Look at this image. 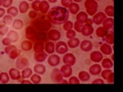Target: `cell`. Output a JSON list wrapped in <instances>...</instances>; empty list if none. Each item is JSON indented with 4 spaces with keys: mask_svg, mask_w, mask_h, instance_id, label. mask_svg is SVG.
<instances>
[{
    "mask_svg": "<svg viewBox=\"0 0 123 92\" xmlns=\"http://www.w3.org/2000/svg\"><path fill=\"white\" fill-rule=\"evenodd\" d=\"M103 40L105 41V43L112 45L113 43H114V34H113V32H111V33L108 32V34H106V35L103 38Z\"/></svg>",
    "mask_w": 123,
    "mask_h": 92,
    "instance_id": "39",
    "label": "cell"
},
{
    "mask_svg": "<svg viewBox=\"0 0 123 92\" xmlns=\"http://www.w3.org/2000/svg\"><path fill=\"white\" fill-rule=\"evenodd\" d=\"M111 59L113 61V59H114V55H113V54H111Z\"/></svg>",
    "mask_w": 123,
    "mask_h": 92,
    "instance_id": "60",
    "label": "cell"
},
{
    "mask_svg": "<svg viewBox=\"0 0 123 92\" xmlns=\"http://www.w3.org/2000/svg\"><path fill=\"white\" fill-rule=\"evenodd\" d=\"M69 18V12L66 8L55 6L50 9L48 12L47 18L54 25H62Z\"/></svg>",
    "mask_w": 123,
    "mask_h": 92,
    "instance_id": "1",
    "label": "cell"
},
{
    "mask_svg": "<svg viewBox=\"0 0 123 92\" xmlns=\"http://www.w3.org/2000/svg\"><path fill=\"white\" fill-rule=\"evenodd\" d=\"M37 33V30L33 28L32 25H29L25 29V37L28 40H30L33 42L36 41V35Z\"/></svg>",
    "mask_w": 123,
    "mask_h": 92,
    "instance_id": "7",
    "label": "cell"
},
{
    "mask_svg": "<svg viewBox=\"0 0 123 92\" xmlns=\"http://www.w3.org/2000/svg\"><path fill=\"white\" fill-rule=\"evenodd\" d=\"M100 52H102V55H110L113 52V48L111 47V45L107 44V43H103L101 46H100Z\"/></svg>",
    "mask_w": 123,
    "mask_h": 92,
    "instance_id": "19",
    "label": "cell"
},
{
    "mask_svg": "<svg viewBox=\"0 0 123 92\" xmlns=\"http://www.w3.org/2000/svg\"><path fill=\"white\" fill-rule=\"evenodd\" d=\"M6 12L8 15H10L12 17H15L18 14V8L15 6H10L9 8L7 9Z\"/></svg>",
    "mask_w": 123,
    "mask_h": 92,
    "instance_id": "40",
    "label": "cell"
},
{
    "mask_svg": "<svg viewBox=\"0 0 123 92\" xmlns=\"http://www.w3.org/2000/svg\"><path fill=\"white\" fill-rule=\"evenodd\" d=\"M0 83H1V81H0Z\"/></svg>",
    "mask_w": 123,
    "mask_h": 92,
    "instance_id": "64",
    "label": "cell"
},
{
    "mask_svg": "<svg viewBox=\"0 0 123 92\" xmlns=\"http://www.w3.org/2000/svg\"><path fill=\"white\" fill-rule=\"evenodd\" d=\"M33 47V41L30 40H24L21 43V48L25 52H29Z\"/></svg>",
    "mask_w": 123,
    "mask_h": 92,
    "instance_id": "27",
    "label": "cell"
},
{
    "mask_svg": "<svg viewBox=\"0 0 123 92\" xmlns=\"http://www.w3.org/2000/svg\"><path fill=\"white\" fill-rule=\"evenodd\" d=\"M92 20L88 19L87 22L83 24L82 29V32H81V33L82 34V35L89 36V35H91V34H93V32H95V30H94L93 26H92Z\"/></svg>",
    "mask_w": 123,
    "mask_h": 92,
    "instance_id": "5",
    "label": "cell"
},
{
    "mask_svg": "<svg viewBox=\"0 0 123 92\" xmlns=\"http://www.w3.org/2000/svg\"><path fill=\"white\" fill-rule=\"evenodd\" d=\"M102 26L107 30H110L113 29L114 26V19L111 17H106L102 22Z\"/></svg>",
    "mask_w": 123,
    "mask_h": 92,
    "instance_id": "24",
    "label": "cell"
},
{
    "mask_svg": "<svg viewBox=\"0 0 123 92\" xmlns=\"http://www.w3.org/2000/svg\"><path fill=\"white\" fill-rule=\"evenodd\" d=\"M32 75V70L30 68L26 67L25 68L22 69V71L21 72V75L22 78H29L31 77V75Z\"/></svg>",
    "mask_w": 123,
    "mask_h": 92,
    "instance_id": "38",
    "label": "cell"
},
{
    "mask_svg": "<svg viewBox=\"0 0 123 92\" xmlns=\"http://www.w3.org/2000/svg\"><path fill=\"white\" fill-rule=\"evenodd\" d=\"M44 51L47 53L48 55H51V54H53L55 52V43H54V41H48L45 42Z\"/></svg>",
    "mask_w": 123,
    "mask_h": 92,
    "instance_id": "22",
    "label": "cell"
},
{
    "mask_svg": "<svg viewBox=\"0 0 123 92\" xmlns=\"http://www.w3.org/2000/svg\"><path fill=\"white\" fill-rule=\"evenodd\" d=\"M47 1L49 2V3H55L58 0H47Z\"/></svg>",
    "mask_w": 123,
    "mask_h": 92,
    "instance_id": "58",
    "label": "cell"
},
{
    "mask_svg": "<svg viewBox=\"0 0 123 92\" xmlns=\"http://www.w3.org/2000/svg\"><path fill=\"white\" fill-rule=\"evenodd\" d=\"M29 9V4L26 1H22L18 5V12L22 14H25Z\"/></svg>",
    "mask_w": 123,
    "mask_h": 92,
    "instance_id": "33",
    "label": "cell"
},
{
    "mask_svg": "<svg viewBox=\"0 0 123 92\" xmlns=\"http://www.w3.org/2000/svg\"><path fill=\"white\" fill-rule=\"evenodd\" d=\"M31 81L34 84H39L42 81V78L38 74H32L31 75Z\"/></svg>",
    "mask_w": 123,
    "mask_h": 92,
    "instance_id": "43",
    "label": "cell"
},
{
    "mask_svg": "<svg viewBox=\"0 0 123 92\" xmlns=\"http://www.w3.org/2000/svg\"><path fill=\"white\" fill-rule=\"evenodd\" d=\"M10 77L9 73L7 72H1L0 73V81L2 84H6L9 81Z\"/></svg>",
    "mask_w": 123,
    "mask_h": 92,
    "instance_id": "41",
    "label": "cell"
},
{
    "mask_svg": "<svg viewBox=\"0 0 123 92\" xmlns=\"http://www.w3.org/2000/svg\"><path fill=\"white\" fill-rule=\"evenodd\" d=\"M72 2V0H61V5L62 7L68 9L69 5Z\"/></svg>",
    "mask_w": 123,
    "mask_h": 92,
    "instance_id": "53",
    "label": "cell"
},
{
    "mask_svg": "<svg viewBox=\"0 0 123 92\" xmlns=\"http://www.w3.org/2000/svg\"><path fill=\"white\" fill-rule=\"evenodd\" d=\"M34 71L38 75H44L46 71V67L42 63H37L34 65Z\"/></svg>",
    "mask_w": 123,
    "mask_h": 92,
    "instance_id": "26",
    "label": "cell"
},
{
    "mask_svg": "<svg viewBox=\"0 0 123 92\" xmlns=\"http://www.w3.org/2000/svg\"><path fill=\"white\" fill-rule=\"evenodd\" d=\"M79 45H80V49L85 52H90L93 48V44L89 40H83L82 41L80 42Z\"/></svg>",
    "mask_w": 123,
    "mask_h": 92,
    "instance_id": "15",
    "label": "cell"
},
{
    "mask_svg": "<svg viewBox=\"0 0 123 92\" xmlns=\"http://www.w3.org/2000/svg\"><path fill=\"white\" fill-rule=\"evenodd\" d=\"M12 24V28L15 30H20L23 28V27H24V22H23L22 20L18 19V18L13 20Z\"/></svg>",
    "mask_w": 123,
    "mask_h": 92,
    "instance_id": "37",
    "label": "cell"
},
{
    "mask_svg": "<svg viewBox=\"0 0 123 92\" xmlns=\"http://www.w3.org/2000/svg\"><path fill=\"white\" fill-rule=\"evenodd\" d=\"M33 50L35 52H42L44 51V48H45V43L43 41H36L33 43Z\"/></svg>",
    "mask_w": 123,
    "mask_h": 92,
    "instance_id": "34",
    "label": "cell"
},
{
    "mask_svg": "<svg viewBox=\"0 0 123 92\" xmlns=\"http://www.w3.org/2000/svg\"><path fill=\"white\" fill-rule=\"evenodd\" d=\"M102 68H104L105 69H111V68H113V61L111 58H103L102 60Z\"/></svg>",
    "mask_w": 123,
    "mask_h": 92,
    "instance_id": "29",
    "label": "cell"
},
{
    "mask_svg": "<svg viewBox=\"0 0 123 92\" xmlns=\"http://www.w3.org/2000/svg\"><path fill=\"white\" fill-rule=\"evenodd\" d=\"M82 25H83V24H81V23H79V22H78L76 21L74 23L73 28H74V30L75 31V32L81 33V32H82Z\"/></svg>",
    "mask_w": 123,
    "mask_h": 92,
    "instance_id": "48",
    "label": "cell"
},
{
    "mask_svg": "<svg viewBox=\"0 0 123 92\" xmlns=\"http://www.w3.org/2000/svg\"><path fill=\"white\" fill-rule=\"evenodd\" d=\"M51 78L53 82L55 83H61L63 80V76L59 68H54L51 73Z\"/></svg>",
    "mask_w": 123,
    "mask_h": 92,
    "instance_id": "12",
    "label": "cell"
},
{
    "mask_svg": "<svg viewBox=\"0 0 123 92\" xmlns=\"http://www.w3.org/2000/svg\"><path fill=\"white\" fill-rule=\"evenodd\" d=\"M79 9L80 7L79 6V4L74 2H72L68 7V10L69 12V13H71L72 15H76L78 12H79Z\"/></svg>",
    "mask_w": 123,
    "mask_h": 92,
    "instance_id": "30",
    "label": "cell"
},
{
    "mask_svg": "<svg viewBox=\"0 0 123 92\" xmlns=\"http://www.w3.org/2000/svg\"><path fill=\"white\" fill-rule=\"evenodd\" d=\"M62 61L65 64H68V65H70V66H73L76 62V58L72 53L66 52L65 54H64Z\"/></svg>",
    "mask_w": 123,
    "mask_h": 92,
    "instance_id": "10",
    "label": "cell"
},
{
    "mask_svg": "<svg viewBox=\"0 0 123 92\" xmlns=\"http://www.w3.org/2000/svg\"><path fill=\"white\" fill-rule=\"evenodd\" d=\"M27 1H29V2H33L34 0H27Z\"/></svg>",
    "mask_w": 123,
    "mask_h": 92,
    "instance_id": "62",
    "label": "cell"
},
{
    "mask_svg": "<svg viewBox=\"0 0 123 92\" xmlns=\"http://www.w3.org/2000/svg\"><path fill=\"white\" fill-rule=\"evenodd\" d=\"M82 0H72V2H76V3H78V2H82Z\"/></svg>",
    "mask_w": 123,
    "mask_h": 92,
    "instance_id": "59",
    "label": "cell"
},
{
    "mask_svg": "<svg viewBox=\"0 0 123 92\" xmlns=\"http://www.w3.org/2000/svg\"><path fill=\"white\" fill-rule=\"evenodd\" d=\"M13 17L12 16L10 15H4L3 16V19H2V22L3 23L5 24L6 25H11L12 23L13 22Z\"/></svg>",
    "mask_w": 123,
    "mask_h": 92,
    "instance_id": "44",
    "label": "cell"
},
{
    "mask_svg": "<svg viewBox=\"0 0 123 92\" xmlns=\"http://www.w3.org/2000/svg\"><path fill=\"white\" fill-rule=\"evenodd\" d=\"M90 59L95 63H99L103 59V55L101 52L93 51L90 54Z\"/></svg>",
    "mask_w": 123,
    "mask_h": 92,
    "instance_id": "18",
    "label": "cell"
},
{
    "mask_svg": "<svg viewBox=\"0 0 123 92\" xmlns=\"http://www.w3.org/2000/svg\"><path fill=\"white\" fill-rule=\"evenodd\" d=\"M15 65H16V68L18 70H22L23 68L28 67L29 60L27 59L26 58L18 57L16 60V62H15Z\"/></svg>",
    "mask_w": 123,
    "mask_h": 92,
    "instance_id": "16",
    "label": "cell"
},
{
    "mask_svg": "<svg viewBox=\"0 0 123 92\" xmlns=\"http://www.w3.org/2000/svg\"><path fill=\"white\" fill-rule=\"evenodd\" d=\"M13 3V0H2V6H3V8H9L10 6H12Z\"/></svg>",
    "mask_w": 123,
    "mask_h": 92,
    "instance_id": "50",
    "label": "cell"
},
{
    "mask_svg": "<svg viewBox=\"0 0 123 92\" xmlns=\"http://www.w3.org/2000/svg\"><path fill=\"white\" fill-rule=\"evenodd\" d=\"M47 58H48V54L45 51L35 52L34 59L38 63H42L43 61H45L46 59H47Z\"/></svg>",
    "mask_w": 123,
    "mask_h": 92,
    "instance_id": "17",
    "label": "cell"
},
{
    "mask_svg": "<svg viewBox=\"0 0 123 92\" xmlns=\"http://www.w3.org/2000/svg\"><path fill=\"white\" fill-rule=\"evenodd\" d=\"M6 11L5 9V8H1L0 7V18H2L4 15H6Z\"/></svg>",
    "mask_w": 123,
    "mask_h": 92,
    "instance_id": "56",
    "label": "cell"
},
{
    "mask_svg": "<svg viewBox=\"0 0 123 92\" xmlns=\"http://www.w3.org/2000/svg\"><path fill=\"white\" fill-rule=\"evenodd\" d=\"M95 1H97V2H99V1H102V0H95Z\"/></svg>",
    "mask_w": 123,
    "mask_h": 92,
    "instance_id": "63",
    "label": "cell"
},
{
    "mask_svg": "<svg viewBox=\"0 0 123 92\" xmlns=\"http://www.w3.org/2000/svg\"><path fill=\"white\" fill-rule=\"evenodd\" d=\"M2 43L4 46H9V45H11L12 43H13L12 41V40L10 39V38L9 37H6V38H4L2 41Z\"/></svg>",
    "mask_w": 123,
    "mask_h": 92,
    "instance_id": "51",
    "label": "cell"
},
{
    "mask_svg": "<svg viewBox=\"0 0 123 92\" xmlns=\"http://www.w3.org/2000/svg\"><path fill=\"white\" fill-rule=\"evenodd\" d=\"M50 9V5L49 2L46 0H42L40 2V6H39V12L41 14L45 15L48 13L49 10Z\"/></svg>",
    "mask_w": 123,
    "mask_h": 92,
    "instance_id": "23",
    "label": "cell"
},
{
    "mask_svg": "<svg viewBox=\"0 0 123 92\" xmlns=\"http://www.w3.org/2000/svg\"><path fill=\"white\" fill-rule=\"evenodd\" d=\"M7 37H9L12 42H15L19 39V34L17 31L15 30L9 31V32L7 33Z\"/></svg>",
    "mask_w": 123,
    "mask_h": 92,
    "instance_id": "36",
    "label": "cell"
},
{
    "mask_svg": "<svg viewBox=\"0 0 123 92\" xmlns=\"http://www.w3.org/2000/svg\"><path fill=\"white\" fill-rule=\"evenodd\" d=\"M80 80L79 79L78 77H75V76H73L71 77L68 80V83L69 84H79Z\"/></svg>",
    "mask_w": 123,
    "mask_h": 92,
    "instance_id": "52",
    "label": "cell"
},
{
    "mask_svg": "<svg viewBox=\"0 0 123 92\" xmlns=\"http://www.w3.org/2000/svg\"><path fill=\"white\" fill-rule=\"evenodd\" d=\"M105 13L106 15V16H109V17H111L113 18L114 16V7L113 6H107L105 8Z\"/></svg>",
    "mask_w": 123,
    "mask_h": 92,
    "instance_id": "42",
    "label": "cell"
},
{
    "mask_svg": "<svg viewBox=\"0 0 123 92\" xmlns=\"http://www.w3.org/2000/svg\"><path fill=\"white\" fill-rule=\"evenodd\" d=\"M84 6L86 9V12L88 14V15H90V16H93L98 12V4L95 0H86L84 3Z\"/></svg>",
    "mask_w": 123,
    "mask_h": 92,
    "instance_id": "3",
    "label": "cell"
},
{
    "mask_svg": "<svg viewBox=\"0 0 123 92\" xmlns=\"http://www.w3.org/2000/svg\"><path fill=\"white\" fill-rule=\"evenodd\" d=\"M88 15L86 12H80L76 14V21L81 23V24H84L88 20Z\"/></svg>",
    "mask_w": 123,
    "mask_h": 92,
    "instance_id": "25",
    "label": "cell"
},
{
    "mask_svg": "<svg viewBox=\"0 0 123 92\" xmlns=\"http://www.w3.org/2000/svg\"><path fill=\"white\" fill-rule=\"evenodd\" d=\"M60 71L62 75L63 78H68L69 77H71V75H72V66L68 64H64L60 68Z\"/></svg>",
    "mask_w": 123,
    "mask_h": 92,
    "instance_id": "14",
    "label": "cell"
},
{
    "mask_svg": "<svg viewBox=\"0 0 123 92\" xmlns=\"http://www.w3.org/2000/svg\"><path fill=\"white\" fill-rule=\"evenodd\" d=\"M40 0H34L32 2L31 7H32V10L36 11V12H39V6H40Z\"/></svg>",
    "mask_w": 123,
    "mask_h": 92,
    "instance_id": "46",
    "label": "cell"
},
{
    "mask_svg": "<svg viewBox=\"0 0 123 92\" xmlns=\"http://www.w3.org/2000/svg\"><path fill=\"white\" fill-rule=\"evenodd\" d=\"M90 77L91 76H90L89 72H88L86 71H81L79 72V75H78V78L79 80L83 82L88 81V80L90 79Z\"/></svg>",
    "mask_w": 123,
    "mask_h": 92,
    "instance_id": "31",
    "label": "cell"
},
{
    "mask_svg": "<svg viewBox=\"0 0 123 92\" xmlns=\"http://www.w3.org/2000/svg\"><path fill=\"white\" fill-rule=\"evenodd\" d=\"M73 25H74V23L72 21H68L67 20L66 22H65L62 24V28L65 31H68L73 29Z\"/></svg>",
    "mask_w": 123,
    "mask_h": 92,
    "instance_id": "45",
    "label": "cell"
},
{
    "mask_svg": "<svg viewBox=\"0 0 123 92\" xmlns=\"http://www.w3.org/2000/svg\"><path fill=\"white\" fill-rule=\"evenodd\" d=\"M75 35H76V32L73 29L66 31V38H68V39H69V38L75 37Z\"/></svg>",
    "mask_w": 123,
    "mask_h": 92,
    "instance_id": "49",
    "label": "cell"
},
{
    "mask_svg": "<svg viewBox=\"0 0 123 92\" xmlns=\"http://www.w3.org/2000/svg\"><path fill=\"white\" fill-rule=\"evenodd\" d=\"M55 50L59 55H64L68 51V47L66 42L63 41H58L55 45Z\"/></svg>",
    "mask_w": 123,
    "mask_h": 92,
    "instance_id": "6",
    "label": "cell"
},
{
    "mask_svg": "<svg viewBox=\"0 0 123 92\" xmlns=\"http://www.w3.org/2000/svg\"><path fill=\"white\" fill-rule=\"evenodd\" d=\"M79 45H80V40L78 38H75V37L69 38L67 42L68 47L70 48H75L78 47V46H79Z\"/></svg>",
    "mask_w": 123,
    "mask_h": 92,
    "instance_id": "28",
    "label": "cell"
},
{
    "mask_svg": "<svg viewBox=\"0 0 123 92\" xmlns=\"http://www.w3.org/2000/svg\"><path fill=\"white\" fill-rule=\"evenodd\" d=\"M109 32V30L105 29L103 26H98L95 30V34L98 38H103Z\"/></svg>",
    "mask_w": 123,
    "mask_h": 92,
    "instance_id": "32",
    "label": "cell"
},
{
    "mask_svg": "<svg viewBox=\"0 0 123 92\" xmlns=\"http://www.w3.org/2000/svg\"><path fill=\"white\" fill-rule=\"evenodd\" d=\"M9 75L11 79L15 80H21L22 75H21V72L19 71V70L18 68H12L9 69Z\"/></svg>",
    "mask_w": 123,
    "mask_h": 92,
    "instance_id": "20",
    "label": "cell"
},
{
    "mask_svg": "<svg viewBox=\"0 0 123 92\" xmlns=\"http://www.w3.org/2000/svg\"><path fill=\"white\" fill-rule=\"evenodd\" d=\"M37 12L36 11H34V10H31L29 11V17L30 18H32V19H34V18H36L37 17Z\"/></svg>",
    "mask_w": 123,
    "mask_h": 92,
    "instance_id": "54",
    "label": "cell"
},
{
    "mask_svg": "<svg viewBox=\"0 0 123 92\" xmlns=\"http://www.w3.org/2000/svg\"><path fill=\"white\" fill-rule=\"evenodd\" d=\"M106 15L103 12H97L93 16H92V22L95 25H101L104 19L106 18Z\"/></svg>",
    "mask_w": 123,
    "mask_h": 92,
    "instance_id": "13",
    "label": "cell"
},
{
    "mask_svg": "<svg viewBox=\"0 0 123 92\" xmlns=\"http://www.w3.org/2000/svg\"><path fill=\"white\" fill-rule=\"evenodd\" d=\"M5 52L7 54L11 59H17L21 54V51L17 48L15 45H11L9 46H6L5 48Z\"/></svg>",
    "mask_w": 123,
    "mask_h": 92,
    "instance_id": "4",
    "label": "cell"
},
{
    "mask_svg": "<svg viewBox=\"0 0 123 92\" xmlns=\"http://www.w3.org/2000/svg\"><path fill=\"white\" fill-rule=\"evenodd\" d=\"M100 75L102 76V78L103 80H107L109 83H113L114 82V74L111 69H105L102 70Z\"/></svg>",
    "mask_w": 123,
    "mask_h": 92,
    "instance_id": "8",
    "label": "cell"
},
{
    "mask_svg": "<svg viewBox=\"0 0 123 92\" xmlns=\"http://www.w3.org/2000/svg\"><path fill=\"white\" fill-rule=\"evenodd\" d=\"M47 39V33L44 31H37L36 35V41H45Z\"/></svg>",
    "mask_w": 123,
    "mask_h": 92,
    "instance_id": "35",
    "label": "cell"
},
{
    "mask_svg": "<svg viewBox=\"0 0 123 92\" xmlns=\"http://www.w3.org/2000/svg\"><path fill=\"white\" fill-rule=\"evenodd\" d=\"M92 84H104V80L102 78H96L94 80H92Z\"/></svg>",
    "mask_w": 123,
    "mask_h": 92,
    "instance_id": "55",
    "label": "cell"
},
{
    "mask_svg": "<svg viewBox=\"0 0 123 92\" xmlns=\"http://www.w3.org/2000/svg\"><path fill=\"white\" fill-rule=\"evenodd\" d=\"M20 82H21V84H32V81H31V80H22Z\"/></svg>",
    "mask_w": 123,
    "mask_h": 92,
    "instance_id": "57",
    "label": "cell"
},
{
    "mask_svg": "<svg viewBox=\"0 0 123 92\" xmlns=\"http://www.w3.org/2000/svg\"><path fill=\"white\" fill-rule=\"evenodd\" d=\"M31 25L36 29L37 31H44L48 32L52 28V22L45 16V15L41 14V15L34 18L31 22Z\"/></svg>",
    "mask_w": 123,
    "mask_h": 92,
    "instance_id": "2",
    "label": "cell"
},
{
    "mask_svg": "<svg viewBox=\"0 0 123 92\" xmlns=\"http://www.w3.org/2000/svg\"><path fill=\"white\" fill-rule=\"evenodd\" d=\"M61 58L60 57L55 55V54H51L48 58H47V62L49 66L51 67H56L60 64Z\"/></svg>",
    "mask_w": 123,
    "mask_h": 92,
    "instance_id": "11",
    "label": "cell"
},
{
    "mask_svg": "<svg viewBox=\"0 0 123 92\" xmlns=\"http://www.w3.org/2000/svg\"><path fill=\"white\" fill-rule=\"evenodd\" d=\"M9 27L8 25H6L5 24H0V35H5L9 32Z\"/></svg>",
    "mask_w": 123,
    "mask_h": 92,
    "instance_id": "47",
    "label": "cell"
},
{
    "mask_svg": "<svg viewBox=\"0 0 123 92\" xmlns=\"http://www.w3.org/2000/svg\"><path fill=\"white\" fill-rule=\"evenodd\" d=\"M61 38V33L57 29H49L47 32V38L52 41H58Z\"/></svg>",
    "mask_w": 123,
    "mask_h": 92,
    "instance_id": "9",
    "label": "cell"
},
{
    "mask_svg": "<svg viewBox=\"0 0 123 92\" xmlns=\"http://www.w3.org/2000/svg\"><path fill=\"white\" fill-rule=\"evenodd\" d=\"M2 0H0V7L2 6Z\"/></svg>",
    "mask_w": 123,
    "mask_h": 92,
    "instance_id": "61",
    "label": "cell"
},
{
    "mask_svg": "<svg viewBox=\"0 0 123 92\" xmlns=\"http://www.w3.org/2000/svg\"><path fill=\"white\" fill-rule=\"evenodd\" d=\"M102 71V66L98 63H95L90 66L89 69H88V72L92 75H98Z\"/></svg>",
    "mask_w": 123,
    "mask_h": 92,
    "instance_id": "21",
    "label": "cell"
}]
</instances>
